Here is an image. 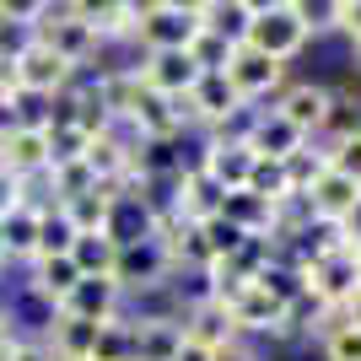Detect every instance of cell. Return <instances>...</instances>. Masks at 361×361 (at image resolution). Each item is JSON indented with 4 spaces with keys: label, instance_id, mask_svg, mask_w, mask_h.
Returning <instances> with one entry per match:
<instances>
[{
    "label": "cell",
    "instance_id": "1",
    "mask_svg": "<svg viewBox=\"0 0 361 361\" xmlns=\"http://www.w3.org/2000/svg\"><path fill=\"white\" fill-rule=\"evenodd\" d=\"M195 38H200V6H183V0L140 6V22H135L140 54H189Z\"/></svg>",
    "mask_w": 361,
    "mask_h": 361
},
{
    "label": "cell",
    "instance_id": "2",
    "mask_svg": "<svg viewBox=\"0 0 361 361\" xmlns=\"http://www.w3.org/2000/svg\"><path fill=\"white\" fill-rule=\"evenodd\" d=\"M248 49H259L264 60L291 65L307 49V27H302L297 0H270V6H254V22H248Z\"/></svg>",
    "mask_w": 361,
    "mask_h": 361
},
{
    "label": "cell",
    "instance_id": "3",
    "mask_svg": "<svg viewBox=\"0 0 361 361\" xmlns=\"http://www.w3.org/2000/svg\"><path fill=\"white\" fill-rule=\"evenodd\" d=\"M173 259H167V248L157 238H140V243H124L119 254H114V286L124 291V302L130 297H146V291L167 286L173 281Z\"/></svg>",
    "mask_w": 361,
    "mask_h": 361
},
{
    "label": "cell",
    "instance_id": "4",
    "mask_svg": "<svg viewBox=\"0 0 361 361\" xmlns=\"http://www.w3.org/2000/svg\"><path fill=\"white\" fill-rule=\"evenodd\" d=\"M75 75L81 71H71V65H65L49 44H38V38L16 54V87L27 92V97H38V103H54L60 92H71Z\"/></svg>",
    "mask_w": 361,
    "mask_h": 361
},
{
    "label": "cell",
    "instance_id": "5",
    "mask_svg": "<svg viewBox=\"0 0 361 361\" xmlns=\"http://www.w3.org/2000/svg\"><path fill=\"white\" fill-rule=\"evenodd\" d=\"M226 81H232V92H238L248 108H259L270 92L281 97V87H286V65H281V60H264L259 49L243 44L238 54H232V65H226Z\"/></svg>",
    "mask_w": 361,
    "mask_h": 361
},
{
    "label": "cell",
    "instance_id": "6",
    "mask_svg": "<svg viewBox=\"0 0 361 361\" xmlns=\"http://www.w3.org/2000/svg\"><path fill=\"white\" fill-rule=\"evenodd\" d=\"M361 286V248H340V254L318 259L313 270H307V291H313L324 307H345V297Z\"/></svg>",
    "mask_w": 361,
    "mask_h": 361
},
{
    "label": "cell",
    "instance_id": "7",
    "mask_svg": "<svg viewBox=\"0 0 361 361\" xmlns=\"http://www.w3.org/2000/svg\"><path fill=\"white\" fill-rule=\"evenodd\" d=\"M226 313H232V329H238V340H248V334H270V340H286V307L275 297H264L259 286H243L232 302H221Z\"/></svg>",
    "mask_w": 361,
    "mask_h": 361
},
{
    "label": "cell",
    "instance_id": "8",
    "mask_svg": "<svg viewBox=\"0 0 361 361\" xmlns=\"http://www.w3.org/2000/svg\"><path fill=\"white\" fill-rule=\"evenodd\" d=\"M60 313L81 324H108V318H124V291L114 286V275H81Z\"/></svg>",
    "mask_w": 361,
    "mask_h": 361
},
{
    "label": "cell",
    "instance_id": "9",
    "mask_svg": "<svg viewBox=\"0 0 361 361\" xmlns=\"http://www.w3.org/2000/svg\"><path fill=\"white\" fill-rule=\"evenodd\" d=\"M329 87H318V81H291V87H281V97H275V114L291 124V130H302L307 140H318V130H324V114H329Z\"/></svg>",
    "mask_w": 361,
    "mask_h": 361
},
{
    "label": "cell",
    "instance_id": "10",
    "mask_svg": "<svg viewBox=\"0 0 361 361\" xmlns=\"http://www.w3.org/2000/svg\"><path fill=\"white\" fill-rule=\"evenodd\" d=\"M135 75H140V87L146 92H157V97H189L195 92V81H200V65L189 60V54H140V65H135Z\"/></svg>",
    "mask_w": 361,
    "mask_h": 361
},
{
    "label": "cell",
    "instance_id": "11",
    "mask_svg": "<svg viewBox=\"0 0 361 361\" xmlns=\"http://www.w3.org/2000/svg\"><path fill=\"white\" fill-rule=\"evenodd\" d=\"M200 173L221 189V195H232V189H248V173H254V151L243 146V140H205V151H200Z\"/></svg>",
    "mask_w": 361,
    "mask_h": 361
},
{
    "label": "cell",
    "instance_id": "12",
    "mask_svg": "<svg viewBox=\"0 0 361 361\" xmlns=\"http://www.w3.org/2000/svg\"><path fill=\"white\" fill-rule=\"evenodd\" d=\"M0 167H6L16 183L49 173V130L44 124H16L11 135L0 140Z\"/></svg>",
    "mask_w": 361,
    "mask_h": 361
},
{
    "label": "cell",
    "instance_id": "13",
    "mask_svg": "<svg viewBox=\"0 0 361 361\" xmlns=\"http://www.w3.org/2000/svg\"><path fill=\"white\" fill-rule=\"evenodd\" d=\"M183 108H189V124H205V130H216V124H226L238 108H248V103L232 92V81H226V75H200L195 92L183 97Z\"/></svg>",
    "mask_w": 361,
    "mask_h": 361
},
{
    "label": "cell",
    "instance_id": "14",
    "mask_svg": "<svg viewBox=\"0 0 361 361\" xmlns=\"http://www.w3.org/2000/svg\"><path fill=\"white\" fill-rule=\"evenodd\" d=\"M356 200H361V183H350L345 173H334V167H329V173L302 195V205H307L313 221H334V226H340L350 211H356Z\"/></svg>",
    "mask_w": 361,
    "mask_h": 361
},
{
    "label": "cell",
    "instance_id": "15",
    "mask_svg": "<svg viewBox=\"0 0 361 361\" xmlns=\"http://www.w3.org/2000/svg\"><path fill=\"white\" fill-rule=\"evenodd\" d=\"M81 22L92 27L97 49H108V44H135L140 6H135V0H97V6H81Z\"/></svg>",
    "mask_w": 361,
    "mask_h": 361
},
{
    "label": "cell",
    "instance_id": "16",
    "mask_svg": "<svg viewBox=\"0 0 361 361\" xmlns=\"http://www.w3.org/2000/svg\"><path fill=\"white\" fill-rule=\"evenodd\" d=\"M302 146H307V135H302V130H291L275 108H259L254 130H248V151H254V157H264V162H291Z\"/></svg>",
    "mask_w": 361,
    "mask_h": 361
},
{
    "label": "cell",
    "instance_id": "17",
    "mask_svg": "<svg viewBox=\"0 0 361 361\" xmlns=\"http://www.w3.org/2000/svg\"><path fill=\"white\" fill-rule=\"evenodd\" d=\"M75 281H81V270L71 264V254H65V259H32V264H27V291H32V297H44L54 313L65 307V297L75 291Z\"/></svg>",
    "mask_w": 361,
    "mask_h": 361
},
{
    "label": "cell",
    "instance_id": "18",
    "mask_svg": "<svg viewBox=\"0 0 361 361\" xmlns=\"http://www.w3.org/2000/svg\"><path fill=\"white\" fill-rule=\"evenodd\" d=\"M135 324V361H173L183 334V318H130Z\"/></svg>",
    "mask_w": 361,
    "mask_h": 361
},
{
    "label": "cell",
    "instance_id": "19",
    "mask_svg": "<svg viewBox=\"0 0 361 361\" xmlns=\"http://www.w3.org/2000/svg\"><path fill=\"white\" fill-rule=\"evenodd\" d=\"M38 221H44V211H32V205H16V211L0 216L6 264H32V259H38Z\"/></svg>",
    "mask_w": 361,
    "mask_h": 361
},
{
    "label": "cell",
    "instance_id": "20",
    "mask_svg": "<svg viewBox=\"0 0 361 361\" xmlns=\"http://www.w3.org/2000/svg\"><path fill=\"white\" fill-rule=\"evenodd\" d=\"M216 216H221L226 226H238L243 238H270V232H275V205H264V200L248 195V189H232Z\"/></svg>",
    "mask_w": 361,
    "mask_h": 361
},
{
    "label": "cell",
    "instance_id": "21",
    "mask_svg": "<svg viewBox=\"0 0 361 361\" xmlns=\"http://www.w3.org/2000/svg\"><path fill=\"white\" fill-rule=\"evenodd\" d=\"M248 22H254V6H248V0H200V27L226 38L232 49H243Z\"/></svg>",
    "mask_w": 361,
    "mask_h": 361
},
{
    "label": "cell",
    "instance_id": "22",
    "mask_svg": "<svg viewBox=\"0 0 361 361\" xmlns=\"http://www.w3.org/2000/svg\"><path fill=\"white\" fill-rule=\"evenodd\" d=\"M183 334H189L195 345H205V350H221V345L238 340L232 313H226L221 302H200V307H189V313H183Z\"/></svg>",
    "mask_w": 361,
    "mask_h": 361
},
{
    "label": "cell",
    "instance_id": "23",
    "mask_svg": "<svg viewBox=\"0 0 361 361\" xmlns=\"http://www.w3.org/2000/svg\"><path fill=\"white\" fill-rule=\"evenodd\" d=\"M54 350V361H92V345H97V324H81V318H54V329L44 340Z\"/></svg>",
    "mask_w": 361,
    "mask_h": 361
},
{
    "label": "cell",
    "instance_id": "24",
    "mask_svg": "<svg viewBox=\"0 0 361 361\" xmlns=\"http://www.w3.org/2000/svg\"><path fill=\"white\" fill-rule=\"evenodd\" d=\"M65 211V221L75 226V238L81 232H108V221H114V189H92V195H81V200H65L60 205Z\"/></svg>",
    "mask_w": 361,
    "mask_h": 361
},
{
    "label": "cell",
    "instance_id": "25",
    "mask_svg": "<svg viewBox=\"0 0 361 361\" xmlns=\"http://www.w3.org/2000/svg\"><path fill=\"white\" fill-rule=\"evenodd\" d=\"M350 135H361V97L356 92H334L318 140H324V151H329V146H340V140H350Z\"/></svg>",
    "mask_w": 361,
    "mask_h": 361
},
{
    "label": "cell",
    "instance_id": "26",
    "mask_svg": "<svg viewBox=\"0 0 361 361\" xmlns=\"http://www.w3.org/2000/svg\"><path fill=\"white\" fill-rule=\"evenodd\" d=\"M254 286L264 291V297H275V302H281V307H291V302H297L302 291H307V275H302L297 264H286V259L275 254L270 264L259 270V281H254Z\"/></svg>",
    "mask_w": 361,
    "mask_h": 361
},
{
    "label": "cell",
    "instance_id": "27",
    "mask_svg": "<svg viewBox=\"0 0 361 361\" xmlns=\"http://www.w3.org/2000/svg\"><path fill=\"white\" fill-rule=\"evenodd\" d=\"M114 254H119V243L108 238V232H81L71 248V264L81 275H114Z\"/></svg>",
    "mask_w": 361,
    "mask_h": 361
},
{
    "label": "cell",
    "instance_id": "28",
    "mask_svg": "<svg viewBox=\"0 0 361 361\" xmlns=\"http://www.w3.org/2000/svg\"><path fill=\"white\" fill-rule=\"evenodd\" d=\"M248 195H259L264 205H291V178H286V162H264V157H254V173H248Z\"/></svg>",
    "mask_w": 361,
    "mask_h": 361
},
{
    "label": "cell",
    "instance_id": "29",
    "mask_svg": "<svg viewBox=\"0 0 361 361\" xmlns=\"http://www.w3.org/2000/svg\"><path fill=\"white\" fill-rule=\"evenodd\" d=\"M92 361H135V324L130 313L97 324V345H92Z\"/></svg>",
    "mask_w": 361,
    "mask_h": 361
},
{
    "label": "cell",
    "instance_id": "30",
    "mask_svg": "<svg viewBox=\"0 0 361 361\" xmlns=\"http://www.w3.org/2000/svg\"><path fill=\"white\" fill-rule=\"evenodd\" d=\"M49 130V167H65V162H81L92 146V130H81L75 119H60V124H44Z\"/></svg>",
    "mask_w": 361,
    "mask_h": 361
},
{
    "label": "cell",
    "instance_id": "31",
    "mask_svg": "<svg viewBox=\"0 0 361 361\" xmlns=\"http://www.w3.org/2000/svg\"><path fill=\"white\" fill-rule=\"evenodd\" d=\"M324 173H329V151L318 146V140H307V146L297 151V157H291L286 162V178H291V195H307V189H313L318 178H324Z\"/></svg>",
    "mask_w": 361,
    "mask_h": 361
},
{
    "label": "cell",
    "instance_id": "32",
    "mask_svg": "<svg viewBox=\"0 0 361 361\" xmlns=\"http://www.w3.org/2000/svg\"><path fill=\"white\" fill-rule=\"evenodd\" d=\"M75 248V226L65 221V211L54 205V211H44V221H38V259H65Z\"/></svg>",
    "mask_w": 361,
    "mask_h": 361
},
{
    "label": "cell",
    "instance_id": "33",
    "mask_svg": "<svg viewBox=\"0 0 361 361\" xmlns=\"http://www.w3.org/2000/svg\"><path fill=\"white\" fill-rule=\"evenodd\" d=\"M232 54H238V49L226 44V38H216V32H205V27H200V38L189 44V60L200 65V75H226Z\"/></svg>",
    "mask_w": 361,
    "mask_h": 361
},
{
    "label": "cell",
    "instance_id": "34",
    "mask_svg": "<svg viewBox=\"0 0 361 361\" xmlns=\"http://www.w3.org/2000/svg\"><path fill=\"white\" fill-rule=\"evenodd\" d=\"M318 350H324V361H361V329H350L345 318H340V324L318 340Z\"/></svg>",
    "mask_w": 361,
    "mask_h": 361
},
{
    "label": "cell",
    "instance_id": "35",
    "mask_svg": "<svg viewBox=\"0 0 361 361\" xmlns=\"http://www.w3.org/2000/svg\"><path fill=\"white\" fill-rule=\"evenodd\" d=\"M302 11V27H307V38H324V32H340V0H329V6H313V0H297Z\"/></svg>",
    "mask_w": 361,
    "mask_h": 361
},
{
    "label": "cell",
    "instance_id": "36",
    "mask_svg": "<svg viewBox=\"0 0 361 361\" xmlns=\"http://www.w3.org/2000/svg\"><path fill=\"white\" fill-rule=\"evenodd\" d=\"M329 167L334 173H345L350 183H361V135L340 140V146H329Z\"/></svg>",
    "mask_w": 361,
    "mask_h": 361
},
{
    "label": "cell",
    "instance_id": "37",
    "mask_svg": "<svg viewBox=\"0 0 361 361\" xmlns=\"http://www.w3.org/2000/svg\"><path fill=\"white\" fill-rule=\"evenodd\" d=\"M0 361H54V350H49L44 340H32V334H16L11 345L0 350Z\"/></svg>",
    "mask_w": 361,
    "mask_h": 361
},
{
    "label": "cell",
    "instance_id": "38",
    "mask_svg": "<svg viewBox=\"0 0 361 361\" xmlns=\"http://www.w3.org/2000/svg\"><path fill=\"white\" fill-rule=\"evenodd\" d=\"M340 32L350 44H361V0H340Z\"/></svg>",
    "mask_w": 361,
    "mask_h": 361
},
{
    "label": "cell",
    "instance_id": "39",
    "mask_svg": "<svg viewBox=\"0 0 361 361\" xmlns=\"http://www.w3.org/2000/svg\"><path fill=\"white\" fill-rule=\"evenodd\" d=\"M211 361H259V350L248 345V340H232V345H221V350H211Z\"/></svg>",
    "mask_w": 361,
    "mask_h": 361
},
{
    "label": "cell",
    "instance_id": "40",
    "mask_svg": "<svg viewBox=\"0 0 361 361\" xmlns=\"http://www.w3.org/2000/svg\"><path fill=\"white\" fill-rule=\"evenodd\" d=\"M340 232H345V248H361V200H356V211L340 221Z\"/></svg>",
    "mask_w": 361,
    "mask_h": 361
},
{
    "label": "cell",
    "instance_id": "41",
    "mask_svg": "<svg viewBox=\"0 0 361 361\" xmlns=\"http://www.w3.org/2000/svg\"><path fill=\"white\" fill-rule=\"evenodd\" d=\"M340 318H345L350 329H361V286H356V291H350V297H345V307H340Z\"/></svg>",
    "mask_w": 361,
    "mask_h": 361
},
{
    "label": "cell",
    "instance_id": "42",
    "mask_svg": "<svg viewBox=\"0 0 361 361\" xmlns=\"http://www.w3.org/2000/svg\"><path fill=\"white\" fill-rule=\"evenodd\" d=\"M173 361H211V350H205V345H195V340H183Z\"/></svg>",
    "mask_w": 361,
    "mask_h": 361
},
{
    "label": "cell",
    "instance_id": "43",
    "mask_svg": "<svg viewBox=\"0 0 361 361\" xmlns=\"http://www.w3.org/2000/svg\"><path fill=\"white\" fill-rule=\"evenodd\" d=\"M356 71H361V44H356Z\"/></svg>",
    "mask_w": 361,
    "mask_h": 361
},
{
    "label": "cell",
    "instance_id": "44",
    "mask_svg": "<svg viewBox=\"0 0 361 361\" xmlns=\"http://www.w3.org/2000/svg\"><path fill=\"white\" fill-rule=\"evenodd\" d=\"M0 264H6V243H0Z\"/></svg>",
    "mask_w": 361,
    "mask_h": 361
}]
</instances>
